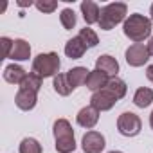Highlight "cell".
<instances>
[{
  "label": "cell",
  "mask_w": 153,
  "mask_h": 153,
  "mask_svg": "<svg viewBox=\"0 0 153 153\" xmlns=\"http://www.w3.org/2000/svg\"><path fill=\"white\" fill-rule=\"evenodd\" d=\"M126 63L130 67H142L144 63H148L149 59V52L148 47L144 43H133L126 49Z\"/></svg>",
  "instance_id": "cell-5"
},
{
  "label": "cell",
  "mask_w": 153,
  "mask_h": 153,
  "mask_svg": "<svg viewBox=\"0 0 153 153\" xmlns=\"http://www.w3.org/2000/svg\"><path fill=\"white\" fill-rule=\"evenodd\" d=\"M117 130L124 137H135L142 130V121L137 114L133 112H123L117 117Z\"/></svg>",
  "instance_id": "cell-4"
},
{
  "label": "cell",
  "mask_w": 153,
  "mask_h": 153,
  "mask_svg": "<svg viewBox=\"0 0 153 153\" xmlns=\"http://www.w3.org/2000/svg\"><path fill=\"white\" fill-rule=\"evenodd\" d=\"M16 4H18L20 7H27V6L31 7V6H33V2H31V0H18V2H16Z\"/></svg>",
  "instance_id": "cell-29"
},
{
  "label": "cell",
  "mask_w": 153,
  "mask_h": 153,
  "mask_svg": "<svg viewBox=\"0 0 153 153\" xmlns=\"http://www.w3.org/2000/svg\"><path fill=\"white\" fill-rule=\"evenodd\" d=\"M58 153H72L76 149V139L74 137H67V139H58L54 144Z\"/></svg>",
  "instance_id": "cell-25"
},
{
  "label": "cell",
  "mask_w": 153,
  "mask_h": 153,
  "mask_svg": "<svg viewBox=\"0 0 153 153\" xmlns=\"http://www.w3.org/2000/svg\"><path fill=\"white\" fill-rule=\"evenodd\" d=\"M88 74H90V70H88L87 67H74V68H70V70L67 72V78H68L70 87L76 90V88L81 87V85H87Z\"/></svg>",
  "instance_id": "cell-11"
},
{
  "label": "cell",
  "mask_w": 153,
  "mask_h": 153,
  "mask_svg": "<svg viewBox=\"0 0 153 153\" xmlns=\"http://www.w3.org/2000/svg\"><path fill=\"white\" fill-rule=\"evenodd\" d=\"M149 15H151V20H153V4H151V7H149Z\"/></svg>",
  "instance_id": "cell-32"
},
{
  "label": "cell",
  "mask_w": 153,
  "mask_h": 153,
  "mask_svg": "<svg viewBox=\"0 0 153 153\" xmlns=\"http://www.w3.org/2000/svg\"><path fill=\"white\" fill-rule=\"evenodd\" d=\"M52 87H54V90H56V94L58 96H68L74 88L70 87V83H68V78H67V74H58V76H54L52 78Z\"/></svg>",
  "instance_id": "cell-20"
},
{
  "label": "cell",
  "mask_w": 153,
  "mask_h": 153,
  "mask_svg": "<svg viewBox=\"0 0 153 153\" xmlns=\"http://www.w3.org/2000/svg\"><path fill=\"white\" fill-rule=\"evenodd\" d=\"M78 36H79V40L87 45V49H92V47H96V45L99 43V36H97V33H96L94 29H90V27L81 29Z\"/></svg>",
  "instance_id": "cell-22"
},
{
  "label": "cell",
  "mask_w": 153,
  "mask_h": 153,
  "mask_svg": "<svg viewBox=\"0 0 153 153\" xmlns=\"http://www.w3.org/2000/svg\"><path fill=\"white\" fill-rule=\"evenodd\" d=\"M146 78L153 83V65H149V67L146 68Z\"/></svg>",
  "instance_id": "cell-28"
},
{
  "label": "cell",
  "mask_w": 153,
  "mask_h": 153,
  "mask_svg": "<svg viewBox=\"0 0 153 153\" xmlns=\"http://www.w3.org/2000/svg\"><path fill=\"white\" fill-rule=\"evenodd\" d=\"M0 43H2V49H4V56L9 58V54H11V51H13L15 40H11V38H7V36H2V38H0Z\"/></svg>",
  "instance_id": "cell-27"
},
{
  "label": "cell",
  "mask_w": 153,
  "mask_h": 153,
  "mask_svg": "<svg viewBox=\"0 0 153 153\" xmlns=\"http://www.w3.org/2000/svg\"><path fill=\"white\" fill-rule=\"evenodd\" d=\"M81 15L85 18V22L88 25L92 24H99V16H101V9L96 2H92V0H83L81 2Z\"/></svg>",
  "instance_id": "cell-13"
},
{
  "label": "cell",
  "mask_w": 153,
  "mask_h": 153,
  "mask_svg": "<svg viewBox=\"0 0 153 153\" xmlns=\"http://www.w3.org/2000/svg\"><path fill=\"white\" fill-rule=\"evenodd\" d=\"M20 153H42V144L33 139V137H25L22 142H20V148H18Z\"/></svg>",
  "instance_id": "cell-24"
},
{
  "label": "cell",
  "mask_w": 153,
  "mask_h": 153,
  "mask_svg": "<svg viewBox=\"0 0 153 153\" xmlns=\"http://www.w3.org/2000/svg\"><path fill=\"white\" fill-rule=\"evenodd\" d=\"M133 103H135V106H139V108H148V106L153 103V90L148 88V87L137 88L135 94H133Z\"/></svg>",
  "instance_id": "cell-18"
},
{
  "label": "cell",
  "mask_w": 153,
  "mask_h": 153,
  "mask_svg": "<svg viewBox=\"0 0 153 153\" xmlns=\"http://www.w3.org/2000/svg\"><path fill=\"white\" fill-rule=\"evenodd\" d=\"M149 126H151V130H153V112L149 114Z\"/></svg>",
  "instance_id": "cell-31"
},
{
  "label": "cell",
  "mask_w": 153,
  "mask_h": 153,
  "mask_svg": "<svg viewBox=\"0 0 153 153\" xmlns=\"http://www.w3.org/2000/svg\"><path fill=\"white\" fill-rule=\"evenodd\" d=\"M36 101H38V94L33 92V90H24V88H20V90L16 92V96H15L16 106H18L20 110H24V112L33 110V108L36 106Z\"/></svg>",
  "instance_id": "cell-10"
},
{
  "label": "cell",
  "mask_w": 153,
  "mask_h": 153,
  "mask_svg": "<svg viewBox=\"0 0 153 153\" xmlns=\"http://www.w3.org/2000/svg\"><path fill=\"white\" fill-rule=\"evenodd\" d=\"M85 52H87V45L79 40V36L70 38V40L65 43V54H67V58H70V59H79V58H83Z\"/></svg>",
  "instance_id": "cell-14"
},
{
  "label": "cell",
  "mask_w": 153,
  "mask_h": 153,
  "mask_svg": "<svg viewBox=\"0 0 153 153\" xmlns=\"http://www.w3.org/2000/svg\"><path fill=\"white\" fill-rule=\"evenodd\" d=\"M31 58V45L24 38H16L13 43V51L9 54V59L13 61H25Z\"/></svg>",
  "instance_id": "cell-12"
},
{
  "label": "cell",
  "mask_w": 153,
  "mask_h": 153,
  "mask_svg": "<svg viewBox=\"0 0 153 153\" xmlns=\"http://www.w3.org/2000/svg\"><path fill=\"white\" fill-rule=\"evenodd\" d=\"M42 78L40 76H36L34 72H29L27 76H25V79L22 81V85H20V88H24V90H33V92H36L38 94V90L42 88Z\"/></svg>",
  "instance_id": "cell-21"
},
{
  "label": "cell",
  "mask_w": 153,
  "mask_h": 153,
  "mask_svg": "<svg viewBox=\"0 0 153 153\" xmlns=\"http://www.w3.org/2000/svg\"><path fill=\"white\" fill-rule=\"evenodd\" d=\"M25 76H27V72L20 67V65H7L6 68H4V79L7 81V83H11V85H22V81L25 79Z\"/></svg>",
  "instance_id": "cell-16"
},
{
  "label": "cell",
  "mask_w": 153,
  "mask_h": 153,
  "mask_svg": "<svg viewBox=\"0 0 153 153\" xmlns=\"http://www.w3.org/2000/svg\"><path fill=\"white\" fill-rule=\"evenodd\" d=\"M117 99L108 92V90H99V92H94L92 97H90V106H94L97 112H106V110H112L115 106Z\"/></svg>",
  "instance_id": "cell-7"
},
{
  "label": "cell",
  "mask_w": 153,
  "mask_h": 153,
  "mask_svg": "<svg viewBox=\"0 0 153 153\" xmlns=\"http://www.w3.org/2000/svg\"><path fill=\"white\" fill-rule=\"evenodd\" d=\"M59 67H61V61H59V56L56 52H42L33 59L31 72L40 76L42 79L43 78H54V76L59 74Z\"/></svg>",
  "instance_id": "cell-3"
},
{
  "label": "cell",
  "mask_w": 153,
  "mask_h": 153,
  "mask_svg": "<svg viewBox=\"0 0 153 153\" xmlns=\"http://www.w3.org/2000/svg\"><path fill=\"white\" fill-rule=\"evenodd\" d=\"M106 142H105V135L96 131V130H90L83 135L81 139V148L85 153H101L105 149Z\"/></svg>",
  "instance_id": "cell-6"
},
{
  "label": "cell",
  "mask_w": 153,
  "mask_h": 153,
  "mask_svg": "<svg viewBox=\"0 0 153 153\" xmlns=\"http://www.w3.org/2000/svg\"><path fill=\"white\" fill-rule=\"evenodd\" d=\"M108 153H123V151H115V149H114V151H108Z\"/></svg>",
  "instance_id": "cell-33"
},
{
  "label": "cell",
  "mask_w": 153,
  "mask_h": 153,
  "mask_svg": "<svg viewBox=\"0 0 153 153\" xmlns=\"http://www.w3.org/2000/svg\"><path fill=\"white\" fill-rule=\"evenodd\" d=\"M105 90H108V92L119 101V99H123V97L126 96L128 87H126V83H124L121 78H110L108 83H106V87H105Z\"/></svg>",
  "instance_id": "cell-17"
},
{
  "label": "cell",
  "mask_w": 153,
  "mask_h": 153,
  "mask_svg": "<svg viewBox=\"0 0 153 153\" xmlns=\"http://www.w3.org/2000/svg\"><path fill=\"white\" fill-rule=\"evenodd\" d=\"M34 6L42 13H54L58 9V2H56V0H38V2H34Z\"/></svg>",
  "instance_id": "cell-26"
},
{
  "label": "cell",
  "mask_w": 153,
  "mask_h": 153,
  "mask_svg": "<svg viewBox=\"0 0 153 153\" xmlns=\"http://www.w3.org/2000/svg\"><path fill=\"white\" fill-rule=\"evenodd\" d=\"M59 22H61V25H63L67 31L74 29V27H76V22H78V18H76V13H74V9H70V7H65V9H61Z\"/></svg>",
  "instance_id": "cell-23"
},
{
  "label": "cell",
  "mask_w": 153,
  "mask_h": 153,
  "mask_svg": "<svg viewBox=\"0 0 153 153\" xmlns=\"http://www.w3.org/2000/svg\"><path fill=\"white\" fill-rule=\"evenodd\" d=\"M108 76L105 74V72H101V70H90V74H88V79H87V88L88 90H92V92H99V90H103L105 87H106V83H108Z\"/></svg>",
  "instance_id": "cell-15"
},
{
  "label": "cell",
  "mask_w": 153,
  "mask_h": 153,
  "mask_svg": "<svg viewBox=\"0 0 153 153\" xmlns=\"http://www.w3.org/2000/svg\"><path fill=\"white\" fill-rule=\"evenodd\" d=\"M76 121L81 128H87V130H92L97 123H99V112L94 108V106H85L78 112L76 115Z\"/></svg>",
  "instance_id": "cell-8"
},
{
  "label": "cell",
  "mask_w": 153,
  "mask_h": 153,
  "mask_svg": "<svg viewBox=\"0 0 153 153\" xmlns=\"http://www.w3.org/2000/svg\"><path fill=\"white\" fill-rule=\"evenodd\" d=\"M52 131H54V140L74 137V130H72V126H70V123L67 119H58L54 123V126H52Z\"/></svg>",
  "instance_id": "cell-19"
},
{
  "label": "cell",
  "mask_w": 153,
  "mask_h": 153,
  "mask_svg": "<svg viewBox=\"0 0 153 153\" xmlns=\"http://www.w3.org/2000/svg\"><path fill=\"white\" fill-rule=\"evenodd\" d=\"M123 33L131 42L142 43L144 40L151 38V18H148V16H144L140 13H133L124 20Z\"/></svg>",
  "instance_id": "cell-1"
},
{
  "label": "cell",
  "mask_w": 153,
  "mask_h": 153,
  "mask_svg": "<svg viewBox=\"0 0 153 153\" xmlns=\"http://www.w3.org/2000/svg\"><path fill=\"white\" fill-rule=\"evenodd\" d=\"M146 47H148V52H149V56H153V36L148 40V45H146Z\"/></svg>",
  "instance_id": "cell-30"
},
{
  "label": "cell",
  "mask_w": 153,
  "mask_h": 153,
  "mask_svg": "<svg viewBox=\"0 0 153 153\" xmlns=\"http://www.w3.org/2000/svg\"><path fill=\"white\" fill-rule=\"evenodd\" d=\"M128 15V6L123 2H112L101 7V16H99V27L103 31H112L115 25L121 22L124 24Z\"/></svg>",
  "instance_id": "cell-2"
},
{
  "label": "cell",
  "mask_w": 153,
  "mask_h": 153,
  "mask_svg": "<svg viewBox=\"0 0 153 153\" xmlns=\"http://www.w3.org/2000/svg\"><path fill=\"white\" fill-rule=\"evenodd\" d=\"M96 68L105 72L108 78H117V72H119V61L110 56V54H103L96 59Z\"/></svg>",
  "instance_id": "cell-9"
}]
</instances>
